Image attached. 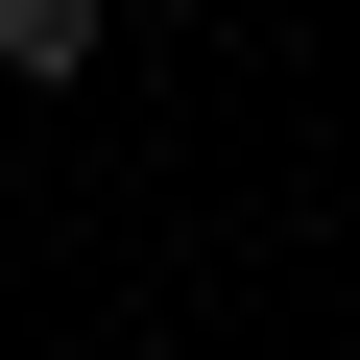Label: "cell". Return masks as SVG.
Instances as JSON below:
<instances>
[{
	"mask_svg": "<svg viewBox=\"0 0 360 360\" xmlns=\"http://www.w3.org/2000/svg\"><path fill=\"white\" fill-rule=\"evenodd\" d=\"M0 72H25V96H72V72H96V0H0Z\"/></svg>",
	"mask_w": 360,
	"mask_h": 360,
	"instance_id": "obj_1",
	"label": "cell"
}]
</instances>
